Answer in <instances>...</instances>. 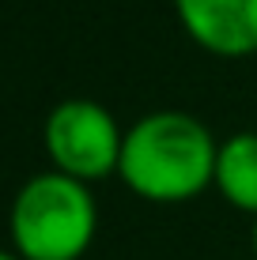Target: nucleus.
Returning <instances> with one entry per match:
<instances>
[{
    "instance_id": "obj_1",
    "label": "nucleus",
    "mask_w": 257,
    "mask_h": 260,
    "mask_svg": "<svg viewBox=\"0 0 257 260\" xmlns=\"http://www.w3.org/2000/svg\"><path fill=\"white\" fill-rule=\"evenodd\" d=\"M219 140L185 110H152L125 128L118 177L148 204H189L212 189Z\"/></svg>"
},
{
    "instance_id": "obj_2",
    "label": "nucleus",
    "mask_w": 257,
    "mask_h": 260,
    "mask_svg": "<svg viewBox=\"0 0 257 260\" xmlns=\"http://www.w3.org/2000/svg\"><path fill=\"white\" fill-rule=\"evenodd\" d=\"M99 234L91 185L57 170L26 177L8 208V249L23 260H83Z\"/></svg>"
},
{
    "instance_id": "obj_3",
    "label": "nucleus",
    "mask_w": 257,
    "mask_h": 260,
    "mask_svg": "<svg viewBox=\"0 0 257 260\" xmlns=\"http://www.w3.org/2000/svg\"><path fill=\"white\" fill-rule=\"evenodd\" d=\"M42 147H46L49 170L99 185L118 174L125 128L95 98H65L46 113Z\"/></svg>"
},
{
    "instance_id": "obj_4",
    "label": "nucleus",
    "mask_w": 257,
    "mask_h": 260,
    "mask_svg": "<svg viewBox=\"0 0 257 260\" xmlns=\"http://www.w3.org/2000/svg\"><path fill=\"white\" fill-rule=\"evenodd\" d=\"M182 30L219 60L257 57V0H170Z\"/></svg>"
},
{
    "instance_id": "obj_5",
    "label": "nucleus",
    "mask_w": 257,
    "mask_h": 260,
    "mask_svg": "<svg viewBox=\"0 0 257 260\" xmlns=\"http://www.w3.org/2000/svg\"><path fill=\"white\" fill-rule=\"evenodd\" d=\"M212 189L219 192L227 208L250 215V219L257 215V132L246 128L219 140Z\"/></svg>"
},
{
    "instance_id": "obj_6",
    "label": "nucleus",
    "mask_w": 257,
    "mask_h": 260,
    "mask_svg": "<svg viewBox=\"0 0 257 260\" xmlns=\"http://www.w3.org/2000/svg\"><path fill=\"white\" fill-rule=\"evenodd\" d=\"M250 249H253V260H257V215H253V226H250Z\"/></svg>"
},
{
    "instance_id": "obj_7",
    "label": "nucleus",
    "mask_w": 257,
    "mask_h": 260,
    "mask_svg": "<svg viewBox=\"0 0 257 260\" xmlns=\"http://www.w3.org/2000/svg\"><path fill=\"white\" fill-rule=\"evenodd\" d=\"M0 260H23V256L15 253V249H0Z\"/></svg>"
}]
</instances>
